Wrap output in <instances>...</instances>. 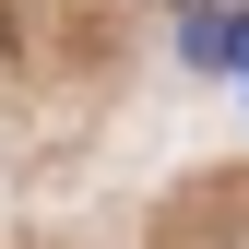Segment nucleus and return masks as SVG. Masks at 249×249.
Returning <instances> with one entry per match:
<instances>
[{
  "label": "nucleus",
  "instance_id": "nucleus-1",
  "mask_svg": "<svg viewBox=\"0 0 249 249\" xmlns=\"http://www.w3.org/2000/svg\"><path fill=\"white\" fill-rule=\"evenodd\" d=\"M178 48H190V71H249V0L190 12V24H178Z\"/></svg>",
  "mask_w": 249,
  "mask_h": 249
},
{
  "label": "nucleus",
  "instance_id": "nucleus-2",
  "mask_svg": "<svg viewBox=\"0 0 249 249\" xmlns=\"http://www.w3.org/2000/svg\"><path fill=\"white\" fill-rule=\"evenodd\" d=\"M178 12H213V0H178Z\"/></svg>",
  "mask_w": 249,
  "mask_h": 249
},
{
  "label": "nucleus",
  "instance_id": "nucleus-3",
  "mask_svg": "<svg viewBox=\"0 0 249 249\" xmlns=\"http://www.w3.org/2000/svg\"><path fill=\"white\" fill-rule=\"evenodd\" d=\"M237 95H249V71H237Z\"/></svg>",
  "mask_w": 249,
  "mask_h": 249
}]
</instances>
